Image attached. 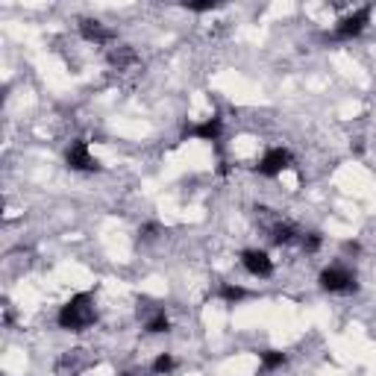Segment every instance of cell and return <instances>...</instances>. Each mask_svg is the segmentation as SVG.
Masks as SVG:
<instances>
[{
	"mask_svg": "<svg viewBox=\"0 0 376 376\" xmlns=\"http://www.w3.org/2000/svg\"><path fill=\"white\" fill-rule=\"evenodd\" d=\"M56 320H59L62 330H71V332L89 330V326L97 320V309H94L91 294H74V297L59 309Z\"/></svg>",
	"mask_w": 376,
	"mask_h": 376,
	"instance_id": "1",
	"label": "cell"
},
{
	"mask_svg": "<svg viewBox=\"0 0 376 376\" xmlns=\"http://www.w3.org/2000/svg\"><path fill=\"white\" fill-rule=\"evenodd\" d=\"M368 21H370V6H362V9L350 12L347 18H341V21L335 24V39H338V41H350V39H356V36H362L365 27H368Z\"/></svg>",
	"mask_w": 376,
	"mask_h": 376,
	"instance_id": "2",
	"label": "cell"
},
{
	"mask_svg": "<svg viewBox=\"0 0 376 376\" xmlns=\"http://www.w3.org/2000/svg\"><path fill=\"white\" fill-rule=\"evenodd\" d=\"M320 285L326 291H332V294H347V291H356V276L347 268L332 265V268H326L320 273Z\"/></svg>",
	"mask_w": 376,
	"mask_h": 376,
	"instance_id": "3",
	"label": "cell"
},
{
	"mask_svg": "<svg viewBox=\"0 0 376 376\" xmlns=\"http://www.w3.org/2000/svg\"><path fill=\"white\" fill-rule=\"evenodd\" d=\"M291 153L285 150V147H273V150H268L265 156H261V162H259V174L261 176H280L283 171H288L291 168Z\"/></svg>",
	"mask_w": 376,
	"mask_h": 376,
	"instance_id": "4",
	"label": "cell"
},
{
	"mask_svg": "<svg viewBox=\"0 0 376 376\" xmlns=\"http://www.w3.org/2000/svg\"><path fill=\"white\" fill-rule=\"evenodd\" d=\"M241 265H244V271H247V273L261 276V280L273 273V261H271V256L265 250H244L241 253Z\"/></svg>",
	"mask_w": 376,
	"mask_h": 376,
	"instance_id": "5",
	"label": "cell"
},
{
	"mask_svg": "<svg viewBox=\"0 0 376 376\" xmlns=\"http://www.w3.org/2000/svg\"><path fill=\"white\" fill-rule=\"evenodd\" d=\"M65 159H68V168H74V171H97V159L89 153L86 141H71Z\"/></svg>",
	"mask_w": 376,
	"mask_h": 376,
	"instance_id": "6",
	"label": "cell"
},
{
	"mask_svg": "<svg viewBox=\"0 0 376 376\" xmlns=\"http://www.w3.org/2000/svg\"><path fill=\"white\" fill-rule=\"evenodd\" d=\"M79 32H83L86 41H94V44H106V41L115 39V32H112L109 27H103L101 21H94V18H83V21H79Z\"/></svg>",
	"mask_w": 376,
	"mask_h": 376,
	"instance_id": "7",
	"label": "cell"
},
{
	"mask_svg": "<svg viewBox=\"0 0 376 376\" xmlns=\"http://www.w3.org/2000/svg\"><path fill=\"white\" fill-rule=\"evenodd\" d=\"M221 129H223L221 118H206L203 124H194L188 129V136L191 138H200V141H218L221 138Z\"/></svg>",
	"mask_w": 376,
	"mask_h": 376,
	"instance_id": "8",
	"label": "cell"
},
{
	"mask_svg": "<svg viewBox=\"0 0 376 376\" xmlns=\"http://www.w3.org/2000/svg\"><path fill=\"white\" fill-rule=\"evenodd\" d=\"M144 326H147V332H153V335H159V332H168L171 320H168V315H165V309H153V312H150V318L144 320Z\"/></svg>",
	"mask_w": 376,
	"mask_h": 376,
	"instance_id": "9",
	"label": "cell"
},
{
	"mask_svg": "<svg viewBox=\"0 0 376 376\" xmlns=\"http://www.w3.org/2000/svg\"><path fill=\"white\" fill-rule=\"evenodd\" d=\"M174 368H176L174 356H171V353H159V356H156V362H153V376H168Z\"/></svg>",
	"mask_w": 376,
	"mask_h": 376,
	"instance_id": "10",
	"label": "cell"
},
{
	"mask_svg": "<svg viewBox=\"0 0 376 376\" xmlns=\"http://www.w3.org/2000/svg\"><path fill=\"white\" fill-rule=\"evenodd\" d=\"M285 365V353H276V350H265L261 353V368L265 370H276Z\"/></svg>",
	"mask_w": 376,
	"mask_h": 376,
	"instance_id": "11",
	"label": "cell"
},
{
	"mask_svg": "<svg viewBox=\"0 0 376 376\" xmlns=\"http://www.w3.org/2000/svg\"><path fill=\"white\" fill-rule=\"evenodd\" d=\"M244 294H247V291H244L241 285H233V283H226V285L221 288V297H223L226 303H238V300H244Z\"/></svg>",
	"mask_w": 376,
	"mask_h": 376,
	"instance_id": "12",
	"label": "cell"
},
{
	"mask_svg": "<svg viewBox=\"0 0 376 376\" xmlns=\"http://www.w3.org/2000/svg\"><path fill=\"white\" fill-rule=\"evenodd\" d=\"M300 247H303V253H318L320 250V235L318 233H303L300 235Z\"/></svg>",
	"mask_w": 376,
	"mask_h": 376,
	"instance_id": "13",
	"label": "cell"
},
{
	"mask_svg": "<svg viewBox=\"0 0 376 376\" xmlns=\"http://www.w3.org/2000/svg\"><path fill=\"white\" fill-rule=\"evenodd\" d=\"M124 376H138V373H124Z\"/></svg>",
	"mask_w": 376,
	"mask_h": 376,
	"instance_id": "14",
	"label": "cell"
}]
</instances>
